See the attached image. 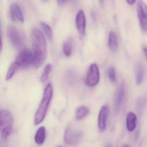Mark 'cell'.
<instances>
[{"instance_id":"obj_1","label":"cell","mask_w":147,"mask_h":147,"mask_svg":"<svg viewBox=\"0 0 147 147\" xmlns=\"http://www.w3.org/2000/svg\"><path fill=\"white\" fill-rule=\"evenodd\" d=\"M32 46L33 53V64L39 69L44 63L47 56V47L45 36L41 31L35 28L32 32Z\"/></svg>"},{"instance_id":"obj_2","label":"cell","mask_w":147,"mask_h":147,"mask_svg":"<svg viewBox=\"0 0 147 147\" xmlns=\"http://www.w3.org/2000/svg\"><path fill=\"white\" fill-rule=\"evenodd\" d=\"M53 94V85L51 83H49L44 90L43 98L35 113L34 117L35 125L40 124L45 119L52 98Z\"/></svg>"},{"instance_id":"obj_3","label":"cell","mask_w":147,"mask_h":147,"mask_svg":"<svg viewBox=\"0 0 147 147\" xmlns=\"http://www.w3.org/2000/svg\"><path fill=\"white\" fill-rule=\"evenodd\" d=\"M14 119L9 111L0 110V132L3 140H6L11 133L13 128Z\"/></svg>"},{"instance_id":"obj_4","label":"cell","mask_w":147,"mask_h":147,"mask_svg":"<svg viewBox=\"0 0 147 147\" xmlns=\"http://www.w3.org/2000/svg\"><path fill=\"white\" fill-rule=\"evenodd\" d=\"M33 53L30 50L25 49L21 51L17 56L15 63L19 68H28L33 61Z\"/></svg>"},{"instance_id":"obj_5","label":"cell","mask_w":147,"mask_h":147,"mask_svg":"<svg viewBox=\"0 0 147 147\" xmlns=\"http://www.w3.org/2000/svg\"><path fill=\"white\" fill-rule=\"evenodd\" d=\"M83 133L81 131L68 127L65 132L64 140L67 145L75 146L81 140Z\"/></svg>"},{"instance_id":"obj_6","label":"cell","mask_w":147,"mask_h":147,"mask_svg":"<svg viewBox=\"0 0 147 147\" xmlns=\"http://www.w3.org/2000/svg\"><path fill=\"white\" fill-rule=\"evenodd\" d=\"M8 37L11 44L17 49H21L23 42L21 34L15 27L9 26L7 29Z\"/></svg>"},{"instance_id":"obj_7","label":"cell","mask_w":147,"mask_h":147,"mask_svg":"<svg viewBox=\"0 0 147 147\" xmlns=\"http://www.w3.org/2000/svg\"><path fill=\"white\" fill-rule=\"evenodd\" d=\"M100 80V72L98 66L96 64L91 65L87 73L86 84L89 87L96 86Z\"/></svg>"},{"instance_id":"obj_8","label":"cell","mask_w":147,"mask_h":147,"mask_svg":"<svg viewBox=\"0 0 147 147\" xmlns=\"http://www.w3.org/2000/svg\"><path fill=\"white\" fill-rule=\"evenodd\" d=\"M137 13L141 26L144 31L147 29V8L146 5L142 0H139L137 3Z\"/></svg>"},{"instance_id":"obj_9","label":"cell","mask_w":147,"mask_h":147,"mask_svg":"<svg viewBox=\"0 0 147 147\" xmlns=\"http://www.w3.org/2000/svg\"><path fill=\"white\" fill-rule=\"evenodd\" d=\"M126 96L125 84L123 82L118 87L115 98V109L116 112H119L122 106Z\"/></svg>"},{"instance_id":"obj_10","label":"cell","mask_w":147,"mask_h":147,"mask_svg":"<svg viewBox=\"0 0 147 147\" xmlns=\"http://www.w3.org/2000/svg\"><path fill=\"white\" fill-rule=\"evenodd\" d=\"M9 17L13 21H18L20 22H24L23 13L20 6L17 3H14L11 5L9 11Z\"/></svg>"},{"instance_id":"obj_11","label":"cell","mask_w":147,"mask_h":147,"mask_svg":"<svg viewBox=\"0 0 147 147\" xmlns=\"http://www.w3.org/2000/svg\"><path fill=\"white\" fill-rule=\"evenodd\" d=\"M109 109L107 106H103L99 111L98 117V127L100 131H105L107 127Z\"/></svg>"},{"instance_id":"obj_12","label":"cell","mask_w":147,"mask_h":147,"mask_svg":"<svg viewBox=\"0 0 147 147\" xmlns=\"http://www.w3.org/2000/svg\"><path fill=\"white\" fill-rule=\"evenodd\" d=\"M76 25L77 29L81 35L85 34L86 28V18L83 10H79L76 17Z\"/></svg>"},{"instance_id":"obj_13","label":"cell","mask_w":147,"mask_h":147,"mask_svg":"<svg viewBox=\"0 0 147 147\" xmlns=\"http://www.w3.org/2000/svg\"><path fill=\"white\" fill-rule=\"evenodd\" d=\"M108 45L110 49L112 52H115L118 50V40L116 34L114 31H111L110 32Z\"/></svg>"},{"instance_id":"obj_14","label":"cell","mask_w":147,"mask_h":147,"mask_svg":"<svg viewBox=\"0 0 147 147\" xmlns=\"http://www.w3.org/2000/svg\"><path fill=\"white\" fill-rule=\"evenodd\" d=\"M136 116L134 113L130 112L128 113L127 116V127L129 132H133L136 126Z\"/></svg>"},{"instance_id":"obj_15","label":"cell","mask_w":147,"mask_h":147,"mask_svg":"<svg viewBox=\"0 0 147 147\" xmlns=\"http://www.w3.org/2000/svg\"><path fill=\"white\" fill-rule=\"evenodd\" d=\"M45 128L41 127L38 129L35 136V141L38 145H42L45 142Z\"/></svg>"},{"instance_id":"obj_16","label":"cell","mask_w":147,"mask_h":147,"mask_svg":"<svg viewBox=\"0 0 147 147\" xmlns=\"http://www.w3.org/2000/svg\"><path fill=\"white\" fill-rule=\"evenodd\" d=\"M73 40L69 38L66 40L63 45V52L66 57H70L71 55L72 51Z\"/></svg>"},{"instance_id":"obj_17","label":"cell","mask_w":147,"mask_h":147,"mask_svg":"<svg viewBox=\"0 0 147 147\" xmlns=\"http://www.w3.org/2000/svg\"><path fill=\"white\" fill-rule=\"evenodd\" d=\"M144 75V70L143 65L141 64H139L136 67L135 71V80L138 85H140L143 81Z\"/></svg>"},{"instance_id":"obj_18","label":"cell","mask_w":147,"mask_h":147,"mask_svg":"<svg viewBox=\"0 0 147 147\" xmlns=\"http://www.w3.org/2000/svg\"><path fill=\"white\" fill-rule=\"evenodd\" d=\"M89 113V110L85 106L79 107L76 111V117L77 120H80L83 119L88 115Z\"/></svg>"},{"instance_id":"obj_19","label":"cell","mask_w":147,"mask_h":147,"mask_svg":"<svg viewBox=\"0 0 147 147\" xmlns=\"http://www.w3.org/2000/svg\"><path fill=\"white\" fill-rule=\"evenodd\" d=\"M40 24L47 38L50 40L52 39L53 34L51 26L43 22H41Z\"/></svg>"},{"instance_id":"obj_20","label":"cell","mask_w":147,"mask_h":147,"mask_svg":"<svg viewBox=\"0 0 147 147\" xmlns=\"http://www.w3.org/2000/svg\"><path fill=\"white\" fill-rule=\"evenodd\" d=\"M52 70V65L50 63L47 64L43 71L41 77V80L42 83H45L48 80L49 74L51 72Z\"/></svg>"},{"instance_id":"obj_21","label":"cell","mask_w":147,"mask_h":147,"mask_svg":"<svg viewBox=\"0 0 147 147\" xmlns=\"http://www.w3.org/2000/svg\"><path fill=\"white\" fill-rule=\"evenodd\" d=\"M19 69V67L17 65L15 62L13 63L9 68L6 74V80H9L11 79Z\"/></svg>"},{"instance_id":"obj_22","label":"cell","mask_w":147,"mask_h":147,"mask_svg":"<svg viewBox=\"0 0 147 147\" xmlns=\"http://www.w3.org/2000/svg\"><path fill=\"white\" fill-rule=\"evenodd\" d=\"M108 77L110 81L114 83L116 80L115 70L114 67H110L108 71Z\"/></svg>"},{"instance_id":"obj_23","label":"cell","mask_w":147,"mask_h":147,"mask_svg":"<svg viewBox=\"0 0 147 147\" xmlns=\"http://www.w3.org/2000/svg\"><path fill=\"white\" fill-rule=\"evenodd\" d=\"M67 1V0H57V3L59 6L62 7L66 3Z\"/></svg>"},{"instance_id":"obj_24","label":"cell","mask_w":147,"mask_h":147,"mask_svg":"<svg viewBox=\"0 0 147 147\" xmlns=\"http://www.w3.org/2000/svg\"><path fill=\"white\" fill-rule=\"evenodd\" d=\"M128 4L129 5H132L134 4L136 2V0H126Z\"/></svg>"},{"instance_id":"obj_25","label":"cell","mask_w":147,"mask_h":147,"mask_svg":"<svg viewBox=\"0 0 147 147\" xmlns=\"http://www.w3.org/2000/svg\"><path fill=\"white\" fill-rule=\"evenodd\" d=\"M2 49V42L1 36H0V53H1Z\"/></svg>"},{"instance_id":"obj_26","label":"cell","mask_w":147,"mask_h":147,"mask_svg":"<svg viewBox=\"0 0 147 147\" xmlns=\"http://www.w3.org/2000/svg\"><path fill=\"white\" fill-rule=\"evenodd\" d=\"M104 147H113V146L112 143L108 142V143L106 144V146Z\"/></svg>"},{"instance_id":"obj_27","label":"cell","mask_w":147,"mask_h":147,"mask_svg":"<svg viewBox=\"0 0 147 147\" xmlns=\"http://www.w3.org/2000/svg\"><path fill=\"white\" fill-rule=\"evenodd\" d=\"M100 1V4H101V6L103 7L104 4V0H99Z\"/></svg>"},{"instance_id":"obj_28","label":"cell","mask_w":147,"mask_h":147,"mask_svg":"<svg viewBox=\"0 0 147 147\" xmlns=\"http://www.w3.org/2000/svg\"><path fill=\"white\" fill-rule=\"evenodd\" d=\"M144 52L145 53L146 56L147 49L146 47H145V48H144Z\"/></svg>"},{"instance_id":"obj_29","label":"cell","mask_w":147,"mask_h":147,"mask_svg":"<svg viewBox=\"0 0 147 147\" xmlns=\"http://www.w3.org/2000/svg\"><path fill=\"white\" fill-rule=\"evenodd\" d=\"M123 147H131L130 146H129V145H125Z\"/></svg>"},{"instance_id":"obj_30","label":"cell","mask_w":147,"mask_h":147,"mask_svg":"<svg viewBox=\"0 0 147 147\" xmlns=\"http://www.w3.org/2000/svg\"><path fill=\"white\" fill-rule=\"evenodd\" d=\"M42 1H43L45 2L46 1H47V0H42Z\"/></svg>"},{"instance_id":"obj_31","label":"cell","mask_w":147,"mask_h":147,"mask_svg":"<svg viewBox=\"0 0 147 147\" xmlns=\"http://www.w3.org/2000/svg\"></svg>"}]
</instances>
